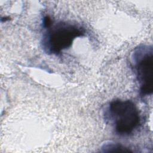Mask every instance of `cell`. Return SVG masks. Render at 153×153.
<instances>
[{
    "instance_id": "obj_1",
    "label": "cell",
    "mask_w": 153,
    "mask_h": 153,
    "mask_svg": "<svg viewBox=\"0 0 153 153\" xmlns=\"http://www.w3.org/2000/svg\"><path fill=\"white\" fill-rule=\"evenodd\" d=\"M42 45L44 51L49 54L58 55L71 47L74 41L85 35L83 27L75 24L58 22L44 28Z\"/></svg>"
},
{
    "instance_id": "obj_2",
    "label": "cell",
    "mask_w": 153,
    "mask_h": 153,
    "mask_svg": "<svg viewBox=\"0 0 153 153\" xmlns=\"http://www.w3.org/2000/svg\"><path fill=\"white\" fill-rule=\"evenodd\" d=\"M115 130L120 135L127 136L133 133L140 124V115L137 106L130 100H112L106 113Z\"/></svg>"
},
{
    "instance_id": "obj_3",
    "label": "cell",
    "mask_w": 153,
    "mask_h": 153,
    "mask_svg": "<svg viewBox=\"0 0 153 153\" xmlns=\"http://www.w3.org/2000/svg\"><path fill=\"white\" fill-rule=\"evenodd\" d=\"M131 64L143 96L153 92V49L151 45H140L131 54Z\"/></svg>"
},
{
    "instance_id": "obj_4",
    "label": "cell",
    "mask_w": 153,
    "mask_h": 153,
    "mask_svg": "<svg viewBox=\"0 0 153 153\" xmlns=\"http://www.w3.org/2000/svg\"><path fill=\"white\" fill-rule=\"evenodd\" d=\"M102 151L105 152H133V151L128 148L115 142H108L102 146Z\"/></svg>"
}]
</instances>
